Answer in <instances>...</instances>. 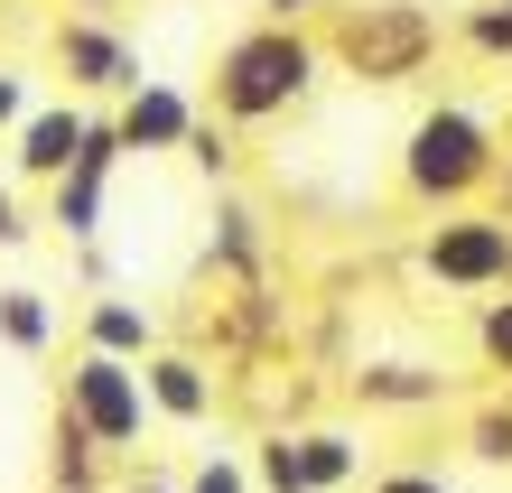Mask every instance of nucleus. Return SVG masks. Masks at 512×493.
<instances>
[{
    "instance_id": "f257e3e1",
    "label": "nucleus",
    "mask_w": 512,
    "mask_h": 493,
    "mask_svg": "<svg viewBox=\"0 0 512 493\" xmlns=\"http://www.w3.org/2000/svg\"><path fill=\"white\" fill-rule=\"evenodd\" d=\"M326 84V38L289 19H252L215 47V75H205V112L224 131H270V121L308 112Z\"/></svg>"
},
{
    "instance_id": "f03ea898",
    "label": "nucleus",
    "mask_w": 512,
    "mask_h": 493,
    "mask_svg": "<svg viewBox=\"0 0 512 493\" xmlns=\"http://www.w3.org/2000/svg\"><path fill=\"white\" fill-rule=\"evenodd\" d=\"M503 187V121L475 103H429L401 131V196L419 214H466Z\"/></svg>"
},
{
    "instance_id": "7ed1b4c3",
    "label": "nucleus",
    "mask_w": 512,
    "mask_h": 493,
    "mask_svg": "<svg viewBox=\"0 0 512 493\" xmlns=\"http://www.w3.org/2000/svg\"><path fill=\"white\" fill-rule=\"evenodd\" d=\"M326 66H336L345 84H373V94H391V84H419L438 66V47L457 38L429 0H336L326 10Z\"/></svg>"
},
{
    "instance_id": "20e7f679",
    "label": "nucleus",
    "mask_w": 512,
    "mask_h": 493,
    "mask_svg": "<svg viewBox=\"0 0 512 493\" xmlns=\"http://www.w3.org/2000/svg\"><path fill=\"white\" fill-rule=\"evenodd\" d=\"M419 270H429L447 298H503L512 289V214L503 205L438 214V224L419 233Z\"/></svg>"
},
{
    "instance_id": "39448f33",
    "label": "nucleus",
    "mask_w": 512,
    "mask_h": 493,
    "mask_svg": "<svg viewBox=\"0 0 512 493\" xmlns=\"http://www.w3.org/2000/svg\"><path fill=\"white\" fill-rule=\"evenodd\" d=\"M56 400L94 428V438L112 456H140V438L159 428V410H149V382H140V363L122 354H94V345H75V363L56 373Z\"/></svg>"
},
{
    "instance_id": "423d86ee",
    "label": "nucleus",
    "mask_w": 512,
    "mask_h": 493,
    "mask_svg": "<svg viewBox=\"0 0 512 493\" xmlns=\"http://www.w3.org/2000/svg\"><path fill=\"white\" fill-rule=\"evenodd\" d=\"M47 56H56V75H66V94H94V103H131L140 94V47L112 28L103 10H75V19H56V38H47Z\"/></svg>"
},
{
    "instance_id": "0eeeda50",
    "label": "nucleus",
    "mask_w": 512,
    "mask_h": 493,
    "mask_svg": "<svg viewBox=\"0 0 512 493\" xmlns=\"http://www.w3.org/2000/svg\"><path fill=\"white\" fill-rule=\"evenodd\" d=\"M122 159H131L122 121H112V112H94V131H84V159H75V168H66V177L47 187V224L66 233L75 252H84V242L103 233V205H112V177H122Z\"/></svg>"
},
{
    "instance_id": "6e6552de",
    "label": "nucleus",
    "mask_w": 512,
    "mask_h": 493,
    "mask_svg": "<svg viewBox=\"0 0 512 493\" xmlns=\"http://www.w3.org/2000/svg\"><path fill=\"white\" fill-rule=\"evenodd\" d=\"M84 131H94V112H84V103H38L10 131V168L28 177V187H56V177L84 159Z\"/></svg>"
},
{
    "instance_id": "1a4fd4ad",
    "label": "nucleus",
    "mask_w": 512,
    "mask_h": 493,
    "mask_svg": "<svg viewBox=\"0 0 512 493\" xmlns=\"http://www.w3.org/2000/svg\"><path fill=\"white\" fill-rule=\"evenodd\" d=\"M140 382H149V410H159L168 428H205L224 410V382H215V363L205 354H187V345H159L140 363Z\"/></svg>"
},
{
    "instance_id": "9d476101",
    "label": "nucleus",
    "mask_w": 512,
    "mask_h": 493,
    "mask_svg": "<svg viewBox=\"0 0 512 493\" xmlns=\"http://www.w3.org/2000/svg\"><path fill=\"white\" fill-rule=\"evenodd\" d=\"M112 121H122L131 159H168V149H187V140H196L205 103L187 94V84H140L131 103H112Z\"/></svg>"
},
{
    "instance_id": "9b49d317",
    "label": "nucleus",
    "mask_w": 512,
    "mask_h": 493,
    "mask_svg": "<svg viewBox=\"0 0 512 493\" xmlns=\"http://www.w3.org/2000/svg\"><path fill=\"white\" fill-rule=\"evenodd\" d=\"M280 447H289V466L308 493H345V484H364V438L354 428H280Z\"/></svg>"
},
{
    "instance_id": "f8f14e48",
    "label": "nucleus",
    "mask_w": 512,
    "mask_h": 493,
    "mask_svg": "<svg viewBox=\"0 0 512 493\" xmlns=\"http://www.w3.org/2000/svg\"><path fill=\"white\" fill-rule=\"evenodd\" d=\"M103 466H112V447L66 410V400H56V419H47V493H94Z\"/></svg>"
},
{
    "instance_id": "ddd939ff",
    "label": "nucleus",
    "mask_w": 512,
    "mask_h": 493,
    "mask_svg": "<svg viewBox=\"0 0 512 493\" xmlns=\"http://www.w3.org/2000/svg\"><path fill=\"white\" fill-rule=\"evenodd\" d=\"M354 400L364 410H438L447 373L438 363H354Z\"/></svg>"
},
{
    "instance_id": "4468645a",
    "label": "nucleus",
    "mask_w": 512,
    "mask_h": 493,
    "mask_svg": "<svg viewBox=\"0 0 512 493\" xmlns=\"http://www.w3.org/2000/svg\"><path fill=\"white\" fill-rule=\"evenodd\" d=\"M84 345L122 354V363H149V354H159V317H149L140 298H94V307H84Z\"/></svg>"
},
{
    "instance_id": "2eb2a0df",
    "label": "nucleus",
    "mask_w": 512,
    "mask_h": 493,
    "mask_svg": "<svg viewBox=\"0 0 512 493\" xmlns=\"http://www.w3.org/2000/svg\"><path fill=\"white\" fill-rule=\"evenodd\" d=\"M224 270V280H252L261 270V214L243 205V196H215V252H205Z\"/></svg>"
},
{
    "instance_id": "dca6fc26",
    "label": "nucleus",
    "mask_w": 512,
    "mask_h": 493,
    "mask_svg": "<svg viewBox=\"0 0 512 493\" xmlns=\"http://www.w3.org/2000/svg\"><path fill=\"white\" fill-rule=\"evenodd\" d=\"M0 345L10 354H47L56 345V307L38 289H0Z\"/></svg>"
},
{
    "instance_id": "f3484780",
    "label": "nucleus",
    "mask_w": 512,
    "mask_h": 493,
    "mask_svg": "<svg viewBox=\"0 0 512 493\" xmlns=\"http://www.w3.org/2000/svg\"><path fill=\"white\" fill-rule=\"evenodd\" d=\"M457 47L485 56V66H512V0H466L457 10Z\"/></svg>"
},
{
    "instance_id": "a211bd4d",
    "label": "nucleus",
    "mask_w": 512,
    "mask_h": 493,
    "mask_svg": "<svg viewBox=\"0 0 512 493\" xmlns=\"http://www.w3.org/2000/svg\"><path fill=\"white\" fill-rule=\"evenodd\" d=\"M466 456H475V466H512V391H494V400H475V410H466Z\"/></svg>"
},
{
    "instance_id": "6ab92c4d",
    "label": "nucleus",
    "mask_w": 512,
    "mask_h": 493,
    "mask_svg": "<svg viewBox=\"0 0 512 493\" xmlns=\"http://www.w3.org/2000/svg\"><path fill=\"white\" fill-rule=\"evenodd\" d=\"M475 363L512 382V289L503 298H475Z\"/></svg>"
},
{
    "instance_id": "aec40b11",
    "label": "nucleus",
    "mask_w": 512,
    "mask_h": 493,
    "mask_svg": "<svg viewBox=\"0 0 512 493\" xmlns=\"http://www.w3.org/2000/svg\"><path fill=\"white\" fill-rule=\"evenodd\" d=\"M187 168L205 177V187H224V177H233V131H224V121H196V140H187Z\"/></svg>"
},
{
    "instance_id": "412c9836",
    "label": "nucleus",
    "mask_w": 512,
    "mask_h": 493,
    "mask_svg": "<svg viewBox=\"0 0 512 493\" xmlns=\"http://www.w3.org/2000/svg\"><path fill=\"white\" fill-rule=\"evenodd\" d=\"M252 484H261V493H308V484H298V466H289V447H280V428H261V447H252Z\"/></svg>"
},
{
    "instance_id": "4be33fe9",
    "label": "nucleus",
    "mask_w": 512,
    "mask_h": 493,
    "mask_svg": "<svg viewBox=\"0 0 512 493\" xmlns=\"http://www.w3.org/2000/svg\"><path fill=\"white\" fill-rule=\"evenodd\" d=\"M187 493H252V466H243V456H196V466H187Z\"/></svg>"
},
{
    "instance_id": "5701e85b",
    "label": "nucleus",
    "mask_w": 512,
    "mask_h": 493,
    "mask_svg": "<svg viewBox=\"0 0 512 493\" xmlns=\"http://www.w3.org/2000/svg\"><path fill=\"white\" fill-rule=\"evenodd\" d=\"M373 493H447V475H438V466H382Z\"/></svg>"
},
{
    "instance_id": "b1692460",
    "label": "nucleus",
    "mask_w": 512,
    "mask_h": 493,
    "mask_svg": "<svg viewBox=\"0 0 512 493\" xmlns=\"http://www.w3.org/2000/svg\"><path fill=\"white\" fill-rule=\"evenodd\" d=\"M28 112H38V103H28V75H19V66H0V140H10Z\"/></svg>"
},
{
    "instance_id": "393cba45",
    "label": "nucleus",
    "mask_w": 512,
    "mask_h": 493,
    "mask_svg": "<svg viewBox=\"0 0 512 493\" xmlns=\"http://www.w3.org/2000/svg\"><path fill=\"white\" fill-rule=\"evenodd\" d=\"M336 0H261V19H289V28H326Z\"/></svg>"
},
{
    "instance_id": "a878e982",
    "label": "nucleus",
    "mask_w": 512,
    "mask_h": 493,
    "mask_svg": "<svg viewBox=\"0 0 512 493\" xmlns=\"http://www.w3.org/2000/svg\"><path fill=\"white\" fill-rule=\"evenodd\" d=\"M112 493H187V475H122Z\"/></svg>"
},
{
    "instance_id": "bb28decb",
    "label": "nucleus",
    "mask_w": 512,
    "mask_h": 493,
    "mask_svg": "<svg viewBox=\"0 0 512 493\" xmlns=\"http://www.w3.org/2000/svg\"><path fill=\"white\" fill-rule=\"evenodd\" d=\"M0 242H28V214H19V196L0 187Z\"/></svg>"
},
{
    "instance_id": "cd10ccee",
    "label": "nucleus",
    "mask_w": 512,
    "mask_h": 493,
    "mask_svg": "<svg viewBox=\"0 0 512 493\" xmlns=\"http://www.w3.org/2000/svg\"><path fill=\"white\" fill-rule=\"evenodd\" d=\"M494 196H503V214H512V131H503V187H494Z\"/></svg>"
},
{
    "instance_id": "c85d7f7f",
    "label": "nucleus",
    "mask_w": 512,
    "mask_h": 493,
    "mask_svg": "<svg viewBox=\"0 0 512 493\" xmlns=\"http://www.w3.org/2000/svg\"><path fill=\"white\" fill-rule=\"evenodd\" d=\"M94 10H103V0H94Z\"/></svg>"
}]
</instances>
